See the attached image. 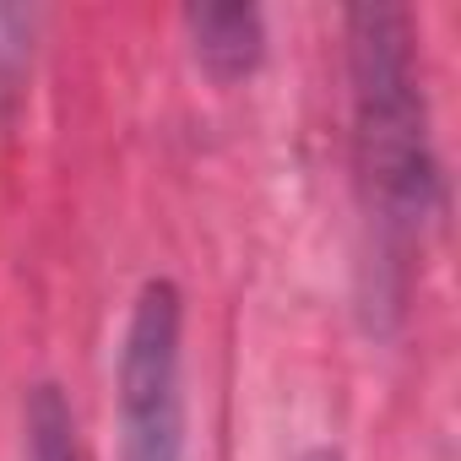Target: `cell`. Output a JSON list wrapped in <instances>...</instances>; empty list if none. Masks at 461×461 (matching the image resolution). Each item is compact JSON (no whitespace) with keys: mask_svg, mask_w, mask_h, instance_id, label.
Instances as JSON below:
<instances>
[{"mask_svg":"<svg viewBox=\"0 0 461 461\" xmlns=\"http://www.w3.org/2000/svg\"><path fill=\"white\" fill-rule=\"evenodd\" d=\"M353 120L358 168L385 222H423L434 212V147L423 114V82L412 66V23L396 6H353Z\"/></svg>","mask_w":461,"mask_h":461,"instance_id":"cell-1","label":"cell"},{"mask_svg":"<svg viewBox=\"0 0 461 461\" xmlns=\"http://www.w3.org/2000/svg\"><path fill=\"white\" fill-rule=\"evenodd\" d=\"M185 310L179 288L152 277L141 283L125 342H120V461H179L185 456V391L179 353Z\"/></svg>","mask_w":461,"mask_h":461,"instance_id":"cell-2","label":"cell"},{"mask_svg":"<svg viewBox=\"0 0 461 461\" xmlns=\"http://www.w3.org/2000/svg\"><path fill=\"white\" fill-rule=\"evenodd\" d=\"M185 28H190L195 60L212 77H222V82H234V77H245V71L261 66L267 28H261L256 6H190Z\"/></svg>","mask_w":461,"mask_h":461,"instance_id":"cell-3","label":"cell"},{"mask_svg":"<svg viewBox=\"0 0 461 461\" xmlns=\"http://www.w3.org/2000/svg\"><path fill=\"white\" fill-rule=\"evenodd\" d=\"M28 461H77V423L55 385H39L28 402Z\"/></svg>","mask_w":461,"mask_h":461,"instance_id":"cell-4","label":"cell"},{"mask_svg":"<svg viewBox=\"0 0 461 461\" xmlns=\"http://www.w3.org/2000/svg\"><path fill=\"white\" fill-rule=\"evenodd\" d=\"M304 461H342V456H337V450H326V445H321V450H310V456H304Z\"/></svg>","mask_w":461,"mask_h":461,"instance_id":"cell-5","label":"cell"}]
</instances>
